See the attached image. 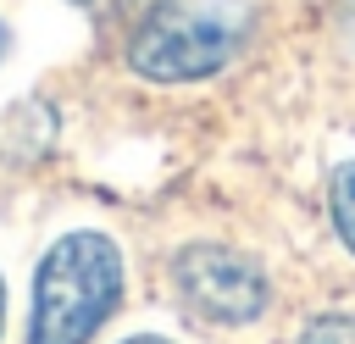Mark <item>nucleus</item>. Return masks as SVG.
Here are the masks:
<instances>
[{
    "instance_id": "nucleus-4",
    "label": "nucleus",
    "mask_w": 355,
    "mask_h": 344,
    "mask_svg": "<svg viewBox=\"0 0 355 344\" xmlns=\"http://www.w3.org/2000/svg\"><path fill=\"white\" fill-rule=\"evenodd\" d=\"M327 200H333V227H338V239L355 250V161H344V166L333 172Z\"/></svg>"
},
{
    "instance_id": "nucleus-8",
    "label": "nucleus",
    "mask_w": 355,
    "mask_h": 344,
    "mask_svg": "<svg viewBox=\"0 0 355 344\" xmlns=\"http://www.w3.org/2000/svg\"><path fill=\"white\" fill-rule=\"evenodd\" d=\"M0 322H6V283H0Z\"/></svg>"
},
{
    "instance_id": "nucleus-9",
    "label": "nucleus",
    "mask_w": 355,
    "mask_h": 344,
    "mask_svg": "<svg viewBox=\"0 0 355 344\" xmlns=\"http://www.w3.org/2000/svg\"><path fill=\"white\" fill-rule=\"evenodd\" d=\"M0 44H6V39H0Z\"/></svg>"
},
{
    "instance_id": "nucleus-2",
    "label": "nucleus",
    "mask_w": 355,
    "mask_h": 344,
    "mask_svg": "<svg viewBox=\"0 0 355 344\" xmlns=\"http://www.w3.org/2000/svg\"><path fill=\"white\" fill-rule=\"evenodd\" d=\"M244 28L250 11L239 0H155L128 39V61L150 83H194L239 55Z\"/></svg>"
},
{
    "instance_id": "nucleus-6",
    "label": "nucleus",
    "mask_w": 355,
    "mask_h": 344,
    "mask_svg": "<svg viewBox=\"0 0 355 344\" xmlns=\"http://www.w3.org/2000/svg\"><path fill=\"white\" fill-rule=\"evenodd\" d=\"M338 28H344V44L355 50V0H338Z\"/></svg>"
},
{
    "instance_id": "nucleus-7",
    "label": "nucleus",
    "mask_w": 355,
    "mask_h": 344,
    "mask_svg": "<svg viewBox=\"0 0 355 344\" xmlns=\"http://www.w3.org/2000/svg\"><path fill=\"white\" fill-rule=\"evenodd\" d=\"M122 344H172V338H155V333H139V338H122Z\"/></svg>"
},
{
    "instance_id": "nucleus-1",
    "label": "nucleus",
    "mask_w": 355,
    "mask_h": 344,
    "mask_svg": "<svg viewBox=\"0 0 355 344\" xmlns=\"http://www.w3.org/2000/svg\"><path fill=\"white\" fill-rule=\"evenodd\" d=\"M122 300V250L105 233H67L33 277L28 344H89Z\"/></svg>"
},
{
    "instance_id": "nucleus-5",
    "label": "nucleus",
    "mask_w": 355,
    "mask_h": 344,
    "mask_svg": "<svg viewBox=\"0 0 355 344\" xmlns=\"http://www.w3.org/2000/svg\"><path fill=\"white\" fill-rule=\"evenodd\" d=\"M294 344H355V316H344V311L316 316V322H305V333Z\"/></svg>"
},
{
    "instance_id": "nucleus-3",
    "label": "nucleus",
    "mask_w": 355,
    "mask_h": 344,
    "mask_svg": "<svg viewBox=\"0 0 355 344\" xmlns=\"http://www.w3.org/2000/svg\"><path fill=\"white\" fill-rule=\"evenodd\" d=\"M172 283H178V294L194 316L227 322V327L255 322L272 300L261 261H250L233 244H183L178 261H172Z\"/></svg>"
}]
</instances>
